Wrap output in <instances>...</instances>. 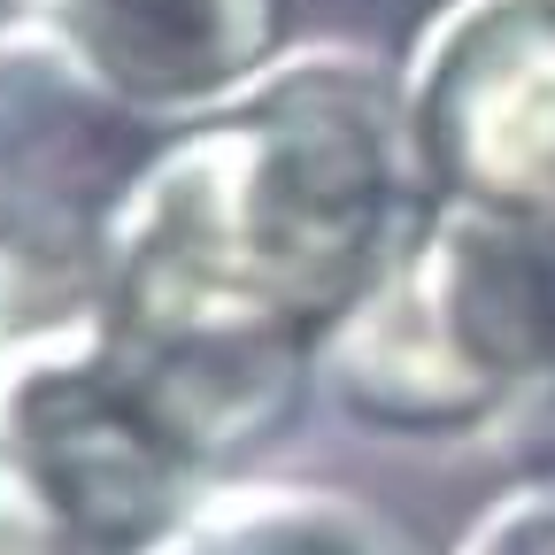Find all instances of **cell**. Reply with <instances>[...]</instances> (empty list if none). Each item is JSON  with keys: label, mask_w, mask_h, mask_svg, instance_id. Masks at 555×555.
Wrapping results in <instances>:
<instances>
[{"label": "cell", "mask_w": 555, "mask_h": 555, "mask_svg": "<svg viewBox=\"0 0 555 555\" xmlns=\"http://www.w3.org/2000/svg\"><path fill=\"white\" fill-rule=\"evenodd\" d=\"M416 201L401 86L317 47L163 124L108 201L93 255L131 339L317 378L324 332L363 301Z\"/></svg>", "instance_id": "1"}, {"label": "cell", "mask_w": 555, "mask_h": 555, "mask_svg": "<svg viewBox=\"0 0 555 555\" xmlns=\"http://www.w3.org/2000/svg\"><path fill=\"white\" fill-rule=\"evenodd\" d=\"M317 386L371 433L448 440L555 401V224L425 193L324 347Z\"/></svg>", "instance_id": "2"}, {"label": "cell", "mask_w": 555, "mask_h": 555, "mask_svg": "<svg viewBox=\"0 0 555 555\" xmlns=\"http://www.w3.org/2000/svg\"><path fill=\"white\" fill-rule=\"evenodd\" d=\"M393 86L425 193L555 224V0H448Z\"/></svg>", "instance_id": "3"}, {"label": "cell", "mask_w": 555, "mask_h": 555, "mask_svg": "<svg viewBox=\"0 0 555 555\" xmlns=\"http://www.w3.org/2000/svg\"><path fill=\"white\" fill-rule=\"evenodd\" d=\"M155 131L163 124L108 101L31 16L0 24V240L93 247Z\"/></svg>", "instance_id": "4"}, {"label": "cell", "mask_w": 555, "mask_h": 555, "mask_svg": "<svg viewBox=\"0 0 555 555\" xmlns=\"http://www.w3.org/2000/svg\"><path fill=\"white\" fill-rule=\"evenodd\" d=\"M24 16L147 124L232 101L286 47V0H24Z\"/></svg>", "instance_id": "5"}, {"label": "cell", "mask_w": 555, "mask_h": 555, "mask_svg": "<svg viewBox=\"0 0 555 555\" xmlns=\"http://www.w3.org/2000/svg\"><path fill=\"white\" fill-rule=\"evenodd\" d=\"M147 555H433V547L356 486L232 470Z\"/></svg>", "instance_id": "6"}, {"label": "cell", "mask_w": 555, "mask_h": 555, "mask_svg": "<svg viewBox=\"0 0 555 555\" xmlns=\"http://www.w3.org/2000/svg\"><path fill=\"white\" fill-rule=\"evenodd\" d=\"M0 555H116V547H101L54 494H39V486L0 455Z\"/></svg>", "instance_id": "7"}, {"label": "cell", "mask_w": 555, "mask_h": 555, "mask_svg": "<svg viewBox=\"0 0 555 555\" xmlns=\"http://www.w3.org/2000/svg\"><path fill=\"white\" fill-rule=\"evenodd\" d=\"M455 555H555V470H532L502 502H486Z\"/></svg>", "instance_id": "8"}, {"label": "cell", "mask_w": 555, "mask_h": 555, "mask_svg": "<svg viewBox=\"0 0 555 555\" xmlns=\"http://www.w3.org/2000/svg\"><path fill=\"white\" fill-rule=\"evenodd\" d=\"M517 433H532V448H540V470H555V401H547L540 416H525Z\"/></svg>", "instance_id": "9"}]
</instances>
